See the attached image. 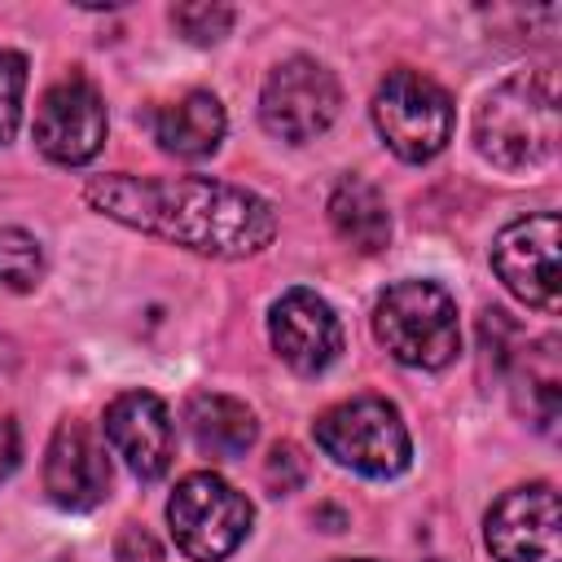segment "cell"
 Wrapping results in <instances>:
<instances>
[{"label": "cell", "mask_w": 562, "mask_h": 562, "mask_svg": "<svg viewBox=\"0 0 562 562\" xmlns=\"http://www.w3.org/2000/svg\"><path fill=\"white\" fill-rule=\"evenodd\" d=\"M83 202L136 233L211 259H246L277 237L272 202L206 176H92L83 184Z\"/></svg>", "instance_id": "1"}, {"label": "cell", "mask_w": 562, "mask_h": 562, "mask_svg": "<svg viewBox=\"0 0 562 562\" xmlns=\"http://www.w3.org/2000/svg\"><path fill=\"white\" fill-rule=\"evenodd\" d=\"M479 154L505 171H527L558 149V79L549 70H518L501 79L474 114Z\"/></svg>", "instance_id": "2"}, {"label": "cell", "mask_w": 562, "mask_h": 562, "mask_svg": "<svg viewBox=\"0 0 562 562\" xmlns=\"http://www.w3.org/2000/svg\"><path fill=\"white\" fill-rule=\"evenodd\" d=\"M378 342L413 369H443L461 356L457 303L435 281H395L373 307Z\"/></svg>", "instance_id": "3"}, {"label": "cell", "mask_w": 562, "mask_h": 562, "mask_svg": "<svg viewBox=\"0 0 562 562\" xmlns=\"http://www.w3.org/2000/svg\"><path fill=\"white\" fill-rule=\"evenodd\" d=\"M312 435L325 457H334L338 465H347L364 479H395L413 461L408 426H404L400 408L386 404L382 395H356V400L325 408L312 422Z\"/></svg>", "instance_id": "4"}, {"label": "cell", "mask_w": 562, "mask_h": 562, "mask_svg": "<svg viewBox=\"0 0 562 562\" xmlns=\"http://www.w3.org/2000/svg\"><path fill=\"white\" fill-rule=\"evenodd\" d=\"M250 522H255L250 501L211 470L184 474L167 501L171 540L193 562H224L250 536Z\"/></svg>", "instance_id": "5"}, {"label": "cell", "mask_w": 562, "mask_h": 562, "mask_svg": "<svg viewBox=\"0 0 562 562\" xmlns=\"http://www.w3.org/2000/svg\"><path fill=\"white\" fill-rule=\"evenodd\" d=\"M373 123L404 162H430L452 136V97L422 70H391L373 92Z\"/></svg>", "instance_id": "6"}, {"label": "cell", "mask_w": 562, "mask_h": 562, "mask_svg": "<svg viewBox=\"0 0 562 562\" xmlns=\"http://www.w3.org/2000/svg\"><path fill=\"white\" fill-rule=\"evenodd\" d=\"M342 105V88L334 79V70H325L312 57H290L281 66H272V75L263 79L259 92V119L272 136L303 145L316 140Z\"/></svg>", "instance_id": "7"}, {"label": "cell", "mask_w": 562, "mask_h": 562, "mask_svg": "<svg viewBox=\"0 0 562 562\" xmlns=\"http://www.w3.org/2000/svg\"><path fill=\"white\" fill-rule=\"evenodd\" d=\"M558 241H562V224L553 211L540 215H522L514 224H505L492 241V268L505 281V290L514 299H522L536 312H558L562 294H558Z\"/></svg>", "instance_id": "8"}, {"label": "cell", "mask_w": 562, "mask_h": 562, "mask_svg": "<svg viewBox=\"0 0 562 562\" xmlns=\"http://www.w3.org/2000/svg\"><path fill=\"white\" fill-rule=\"evenodd\" d=\"M483 540L496 562H562V514L549 483L505 492L483 522Z\"/></svg>", "instance_id": "9"}, {"label": "cell", "mask_w": 562, "mask_h": 562, "mask_svg": "<svg viewBox=\"0 0 562 562\" xmlns=\"http://www.w3.org/2000/svg\"><path fill=\"white\" fill-rule=\"evenodd\" d=\"M31 136L40 145V154L61 162V167L92 162L105 145V101H101V92L83 75H70V79L53 83L40 97Z\"/></svg>", "instance_id": "10"}, {"label": "cell", "mask_w": 562, "mask_h": 562, "mask_svg": "<svg viewBox=\"0 0 562 562\" xmlns=\"http://www.w3.org/2000/svg\"><path fill=\"white\" fill-rule=\"evenodd\" d=\"M268 334H272L277 356L303 378L325 373L342 351V325L334 307L307 285H294L272 303Z\"/></svg>", "instance_id": "11"}, {"label": "cell", "mask_w": 562, "mask_h": 562, "mask_svg": "<svg viewBox=\"0 0 562 562\" xmlns=\"http://www.w3.org/2000/svg\"><path fill=\"white\" fill-rule=\"evenodd\" d=\"M101 435L114 448V457L140 483H154V479L167 474L171 448H176V430H171L167 404L154 391H123V395H114L110 408H105Z\"/></svg>", "instance_id": "12"}, {"label": "cell", "mask_w": 562, "mask_h": 562, "mask_svg": "<svg viewBox=\"0 0 562 562\" xmlns=\"http://www.w3.org/2000/svg\"><path fill=\"white\" fill-rule=\"evenodd\" d=\"M44 492H48V501L57 509H70V514L97 509L105 501V492H110L105 448L75 417L57 422V430L48 439V452H44Z\"/></svg>", "instance_id": "13"}, {"label": "cell", "mask_w": 562, "mask_h": 562, "mask_svg": "<svg viewBox=\"0 0 562 562\" xmlns=\"http://www.w3.org/2000/svg\"><path fill=\"white\" fill-rule=\"evenodd\" d=\"M184 430H189V439L202 457L237 461V457L250 452V443L259 435V422L241 400L220 395V391H198L184 404Z\"/></svg>", "instance_id": "14"}, {"label": "cell", "mask_w": 562, "mask_h": 562, "mask_svg": "<svg viewBox=\"0 0 562 562\" xmlns=\"http://www.w3.org/2000/svg\"><path fill=\"white\" fill-rule=\"evenodd\" d=\"M224 127H228V119H224L220 97L202 92V88L184 92L180 101H171V105H162L154 114L158 149L176 154V158H206V154H215L220 140H224Z\"/></svg>", "instance_id": "15"}, {"label": "cell", "mask_w": 562, "mask_h": 562, "mask_svg": "<svg viewBox=\"0 0 562 562\" xmlns=\"http://www.w3.org/2000/svg\"><path fill=\"white\" fill-rule=\"evenodd\" d=\"M329 224L334 233L360 250V255H378L391 241V211L386 198L364 180V176H342L329 193Z\"/></svg>", "instance_id": "16"}, {"label": "cell", "mask_w": 562, "mask_h": 562, "mask_svg": "<svg viewBox=\"0 0 562 562\" xmlns=\"http://www.w3.org/2000/svg\"><path fill=\"white\" fill-rule=\"evenodd\" d=\"M44 277V250L31 233L22 228H0V290L4 294H26Z\"/></svg>", "instance_id": "17"}, {"label": "cell", "mask_w": 562, "mask_h": 562, "mask_svg": "<svg viewBox=\"0 0 562 562\" xmlns=\"http://www.w3.org/2000/svg\"><path fill=\"white\" fill-rule=\"evenodd\" d=\"M171 26L189 40V44H220L233 26V9L228 4H176L171 9Z\"/></svg>", "instance_id": "18"}, {"label": "cell", "mask_w": 562, "mask_h": 562, "mask_svg": "<svg viewBox=\"0 0 562 562\" xmlns=\"http://www.w3.org/2000/svg\"><path fill=\"white\" fill-rule=\"evenodd\" d=\"M22 92H26V57L13 48H0V145L13 140L18 132Z\"/></svg>", "instance_id": "19"}, {"label": "cell", "mask_w": 562, "mask_h": 562, "mask_svg": "<svg viewBox=\"0 0 562 562\" xmlns=\"http://www.w3.org/2000/svg\"><path fill=\"white\" fill-rule=\"evenodd\" d=\"M303 479H307V457H303L294 443H277V448L268 452V461H263V483L281 496V492L303 487Z\"/></svg>", "instance_id": "20"}, {"label": "cell", "mask_w": 562, "mask_h": 562, "mask_svg": "<svg viewBox=\"0 0 562 562\" xmlns=\"http://www.w3.org/2000/svg\"><path fill=\"white\" fill-rule=\"evenodd\" d=\"M114 558H119V562H162V544L149 536V527L123 522V531H119V540H114Z\"/></svg>", "instance_id": "21"}, {"label": "cell", "mask_w": 562, "mask_h": 562, "mask_svg": "<svg viewBox=\"0 0 562 562\" xmlns=\"http://www.w3.org/2000/svg\"><path fill=\"white\" fill-rule=\"evenodd\" d=\"M18 457H22V443H18V426L13 417H0V483L18 470Z\"/></svg>", "instance_id": "22"}, {"label": "cell", "mask_w": 562, "mask_h": 562, "mask_svg": "<svg viewBox=\"0 0 562 562\" xmlns=\"http://www.w3.org/2000/svg\"><path fill=\"white\" fill-rule=\"evenodd\" d=\"M334 562H373V558H334Z\"/></svg>", "instance_id": "23"}]
</instances>
